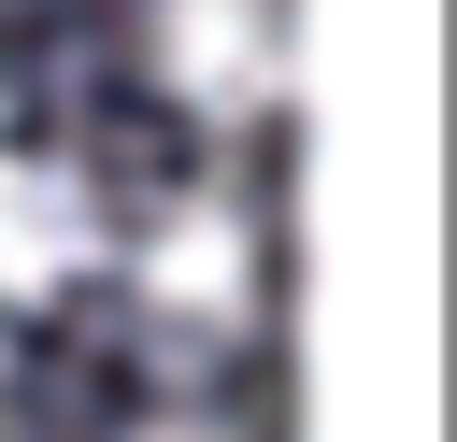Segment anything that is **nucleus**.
Instances as JSON below:
<instances>
[{"label":"nucleus","instance_id":"1","mask_svg":"<svg viewBox=\"0 0 457 442\" xmlns=\"http://www.w3.org/2000/svg\"><path fill=\"white\" fill-rule=\"evenodd\" d=\"M143 57H157V86H171L186 114L243 128V114L286 100V0H157Z\"/></svg>","mask_w":457,"mask_h":442},{"label":"nucleus","instance_id":"2","mask_svg":"<svg viewBox=\"0 0 457 442\" xmlns=\"http://www.w3.org/2000/svg\"><path fill=\"white\" fill-rule=\"evenodd\" d=\"M143 299H157V328H243L257 314V228L228 185H200L143 228Z\"/></svg>","mask_w":457,"mask_h":442},{"label":"nucleus","instance_id":"3","mask_svg":"<svg viewBox=\"0 0 457 442\" xmlns=\"http://www.w3.org/2000/svg\"><path fill=\"white\" fill-rule=\"evenodd\" d=\"M86 257H100V200H86V171L43 157V143H0V314L57 299Z\"/></svg>","mask_w":457,"mask_h":442},{"label":"nucleus","instance_id":"4","mask_svg":"<svg viewBox=\"0 0 457 442\" xmlns=\"http://www.w3.org/2000/svg\"><path fill=\"white\" fill-rule=\"evenodd\" d=\"M129 442H228V428H214V413H143Z\"/></svg>","mask_w":457,"mask_h":442}]
</instances>
